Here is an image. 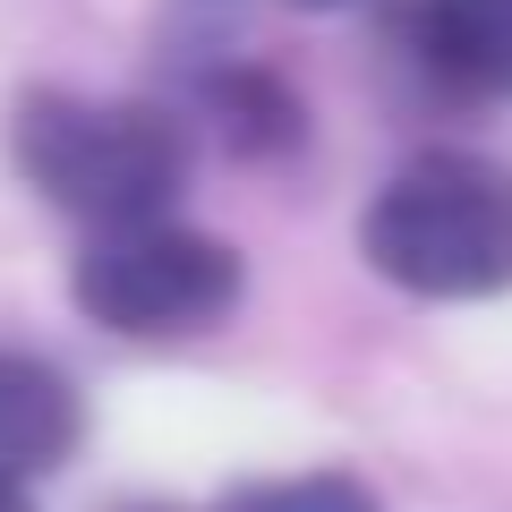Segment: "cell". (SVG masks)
<instances>
[{
  "instance_id": "cell-1",
  "label": "cell",
  "mask_w": 512,
  "mask_h": 512,
  "mask_svg": "<svg viewBox=\"0 0 512 512\" xmlns=\"http://www.w3.org/2000/svg\"><path fill=\"white\" fill-rule=\"evenodd\" d=\"M367 256L419 299H478L512 282V180L470 154H419L367 214Z\"/></svg>"
},
{
  "instance_id": "cell-2",
  "label": "cell",
  "mask_w": 512,
  "mask_h": 512,
  "mask_svg": "<svg viewBox=\"0 0 512 512\" xmlns=\"http://www.w3.org/2000/svg\"><path fill=\"white\" fill-rule=\"evenodd\" d=\"M18 163L52 205H69L94 231H111V222L171 214V188L188 171V137H180V120H163L146 103L35 94L18 111Z\"/></svg>"
},
{
  "instance_id": "cell-3",
  "label": "cell",
  "mask_w": 512,
  "mask_h": 512,
  "mask_svg": "<svg viewBox=\"0 0 512 512\" xmlns=\"http://www.w3.org/2000/svg\"><path fill=\"white\" fill-rule=\"evenodd\" d=\"M239 299V256L171 214L111 222L77 256V308L111 333H197Z\"/></svg>"
},
{
  "instance_id": "cell-4",
  "label": "cell",
  "mask_w": 512,
  "mask_h": 512,
  "mask_svg": "<svg viewBox=\"0 0 512 512\" xmlns=\"http://www.w3.org/2000/svg\"><path fill=\"white\" fill-rule=\"evenodd\" d=\"M419 60L461 94L512 103V0H419Z\"/></svg>"
},
{
  "instance_id": "cell-5",
  "label": "cell",
  "mask_w": 512,
  "mask_h": 512,
  "mask_svg": "<svg viewBox=\"0 0 512 512\" xmlns=\"http://www.w3.org/2000/svg\"><path fill=\"white\" fill-rule=\"evenodd\" d=\"M77 436V402L69 384L52 376L43 359H18L0 350V478H26V470H52Z\"/></svg>"
},
{
  "instance_id": "cell-6",
  "label": "cell",
  "mask_w": 512,
  "mask_h": 512,
  "mask_svg": "<svg viewBox=\"0 0 512 512\" xmlns=\"http://www.w3.org/2000/svg\"><path fill=\"white\" fill-rule=\"evenodd\" d=\"M222 512H376V504H367V487L316 470V478H265V487H239Z\"/></svg>"
},
{
  "instance_id": "cell-7",
  "label": "cell",
  "mask_w": 512,
  "mask_h": 512,
  "mask_svg": "<svg viewBox=\"0 0 512 512\" xmlns=\"http://www.w3.org/2000/svg\"><path fill=\"white\" fill-rule=\"evenodd\" d=\"M0 512H35L26 504V478H0Z\"/></svg>"
},
{
  "instance_id": "cell-8",
  "label": "cell",
  "mask_w": 512,
  "mask_h": 512,
  "mask_svg": "<svg viewBox=\"0 0 512 512\" xmlns=\"http://www.w3.org/2000/svg\"><path fill=\"white\" fill-rule=\"evenodd\" d=\"M291 9H350V0H291Z\"/></svg>"
}]
</instances>
